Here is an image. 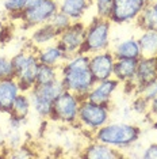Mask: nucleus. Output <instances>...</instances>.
<instances>
[{
  "label": "nucleus",
  "mask_w": 157,
  "mask_h": 159,
  "mask_svg": "<svg viewBox=\"0 0 157 159\" xmlns=\"http://www.w3.org/2000/svg\"><path fill=\"white\" fill-rule=\"evenodd\" d=\"M60 80L65 90L85 99L96 83L90 70V55L78 52L68 57L60 66Z\"/></svg>",
  "instance_id": "1"
},
{
  "label": "nucleus",
  "mask_w": 157,
  "mask_h": 159,
  "mask_svg": "<svg viewBox=\"0 0 157 159\" xmlns=\"http://www.w3.org/2000/svg\"><path fill=\"white\" fill-rule=\"evenodd\" d=\"M142 129L135 124L129 122H108L92 133L96 142L108 144L118 150H126L138 143Z\"/></svg>",
  "instance_id": "2"
},
{
  "label": "nucleus",
  "mask_w": 157,
  "mask_h": 159,
  "mask_svg": "<svg viewBox=\"0 0 157 159\" xmlns=\"http://www.w3.org/2000/svg\"><path fill=\"white\" fill-rule=\"evenodd\" d=\"M37 48L31 46L30 50H22L11 59L14 67V78L19 83L23 93H28L35 86L39 70V61L37 57Z\"/></svg>",
  "instance_id": "3"
},
{
  "label": "nucleus",
  "mask_w": 157,
  "mask_h": 159,
  "mask_svg": "<svg viewBox=\"0 0 157 159\" xmlns=\"http://www.w3.org/2000/svg\"><path fill=\"white\" fill-rule=\"evenodd\" d=\"M111 20L104 18L95 16L85 26V38L81 52L92 55V53L103 52L110 48V35H111Z\"/></svg>",
  "instance_id": "4"
},
{
  "label": "nucleus",
  "mask_w": 157,
  "mask_h": 159,
  "mask_svg": "<svg viewBox=\"0 0 157 159\" xmlns=\"http://www.w3.org/2000/svg\"><path fill=\"white\" fill-rule=\"evenodd\" d=\"M64 90L65 89H64L60 79L50 83V84H44V86L35 84L28 91V95H30L31 99V106H33L34 111L41 118H50L53 102Z\"/></svg>",
  "instance_id": "5"
},
{
  "label": "nucleus",
  "mask_w": 157,
  "mask_h": 159,
  "mask_svg": "<svg viewBox=\"0 0 157 159\" xmlns=\"http://www.w3.org/2000/svg\"><path fill=\"white\" fill-rule=\"evenodd\" d=\"M81 101L83 99L76 94L64 90L53 102L50 120L62 122L66 125L77 124L78 107H80Z\"/></svg>",
  "instance_id": "6"
},
{
  "label": "nucleus",
  "mask_w": 157,
  "mask_h": 159,
  "mask_svg": "<svg viewBox=\"0 0 157 159\" xmlns=\"http://www.w3.org/2000/svg\"><path fill=\"white\" fill-rule=\"evenodd\" d=\"M77 122L83 128L94 133L96 129L110 122V107L83 99L78 107Z\"/></svg>",
  "instance_id": "7"
},
{
  "label": "nucleus",
  "mask_w": 157,
  "mask_h": 159,
  "mask_svg": "<svg viewBox=\"0 0 157 159\" xmlns=\"http://www.w3.org/2000/svg\"><path fill=\"white\" fill-rule=\"evenodd\" d=\"M58 2L57 0H45V2L39 3L38 6H34L31 8H26L22 14H19L20 19L23 25L27 29H34L41 25H45L50 22L56 12H58Z\"/></svg>",
  "instance_id": "8"
},
{
  "label": "nucleus",
  "mask_w": 157,
  "mask_h": 159,
  "mask_svg": "<svg viewBox=\"0 0 157 159\" xmlns=\"http://www.w3.org/2000/svg\"><path fill=\"white\" fill-rule=\"evenodd\" d=\"M152 3V0H114L112 12L110 16L111 23L135 22L140 14Z\"/></svg>",
  "instance_id": "9"
},
{
  "label": "nucleus",
  "mask_w": 157,
  "mask_h": 159,
  "mask_svg": "<svg viewBox=\"0 0 157 159\" xmlns=\"http://www.w3.org/2000/svg\"><path fill=\"white\" fill-rule=\"evenodd\" d=\"M84 38H85V25L81 20H77V22H72L69 27L65 29L62 33H60L56 42L65 52V55L69 57L81 52L84 45Z\"/></svg>",
  "instance_id": "10"
},
{
  "label": "nucleus",
  "mask_w": 157,
  "mask_h": 159,
  "mask_svg": "<svg viewBox=\"0 0 157 159\" xmlns=\"http://www.w3.org/2000/svg\"><path fill=\"white\" fill-rule=\"evenodd\" d=\"M115 60L117 59L114 53L110 52L108 49L90 55V70L96 82L112 78Z\"/></svg>",
  "instance_id": "11"
},
{
  "label": "nucleus",
  "mask_w": 157,
  "mask_h": 159,
  "mask_svg": "<svg viewBox=\"0 0 157 159\" xmlns=\"http://www.w3.org/2000/svg\"><path fill=\"white\" fill-rule=\"evenodd\" d=\"M121 83L117 80L115 78H110L106 80L96 82L94 87L90 90L87 94L85 99L90 102L98 103V105H104V106H110V102L112 99V95L115 94Z\"/></svg>",
  "instance_id": "12"
},
{
  "label": "nucleus",
  "mask_w": 157,
  "mask_h": 159,
  "mask_svg": "<svg viewBox=\"0 0 157 159\" xmlns=\"http://www.w3.org/2000/svg\"><path fill=\"white\" fill-rule=\"evenodd\" d=\"M22 93L15 78L0 79V113L10 114L15 98Z\"/></svg>",
  "instance_id": "13"
},
{
  "label": "nucleus",
  "mask_w": 157,
  "mask_h": 159,
  "mask_svg": "<svg viewBox=\"0 0 157 159\" xmlns=\"http://www.w3.org/2000/svg\"><path fill=\"white\" fill-rule=\"evenodd\" d=\"M157 79V56L145 57L141 56L137 63V71H135L134 86L135 89L145 83Z\"/></svg>",
  "instance_id": "14"
},
{
  "label": "nucleus",
  "mask_w": 157,
  "mask_h": 159,
  "mask_svg": "<svg viewBox=\"0 0 157 159\" xmlns=\"http://www.w3.org/2000/svg\"><path fill=\"white\" fill-rule=\"evenodd\" d=\"M80 157L87 159H118V158H123L125 155L118 148H114L108 146V144L94 140V142H91L90 144L85 146L83 154Z\"/></svg>",
  "instance_id": "15"
},
{
  "label": "nucleus",
  "mask_w": 157,
  "mask_h": 159,
  "mask_svg": "<svg viewBox=\"0 0 157 159\" xmlns=\"http://www.w3.org/2000/svg\"><path fill=\"white\" fill-rule=\"evenodd\" d=\"M37 57L39 64H45V66H53V67H60L61 64L68 59L65 52L60 48V45L57 42L53 44L41 46L37 48Z\"/></svg>",
  "instance_id": "16"
},
{
  "label": "nucleus",
  "mask_w": 157,
  "mask_h": 159,
  "mask_svg": "<svg viewBox=\"0 0 157 159\" xmlns=\"http://www.w3.org/2000/svg\"><path fill=\"white\" fill-rule=\"evenodd\" d=\"M137 63V59H117L114 64L112 78L123 84H134Z\"/></svg>",
  "instance_id": "17"
},
{
  "label": "nucleus",
  "mask_w": 157,
  "mask_h": 159,
  "mask_svg": "<svg viewBox=\"0 0 157 159\" xmlns=\"http://www.w3.org/2000/svg\"><path fill=\"white\" fill-rule=\"evenodd\" d=\"M60 35V31L56 30L50 23H45L41 26L34 27V30L31 31L30 35V45L34 48H41V46L53 44L57 41Z\"/></svg>",
  "instance_id": "18"
},
{
  "label": "nucleus",
  "mask_w": 157,
  "mask_h": 159,
  "mask_svg": "<svg viewBox=\"0 0 157 159\" xmlns=\"http://www.w3.org/2000/svg\"><path fill=\"white\" fill-rule=\"evenodd\" d=\"M92 6V0H58V8L66 16L72 19V22L81 20L84 14Z\"/></svg>",
  "instance_id": "19"
},
{
  "label": "nucleus",
  "mask_w": 157,
  "mask_h": 159,
  "mask_svg": "<svg viewBox=\"0 0 157 159\" xmlns=\"http://www.w3.org/2000/svg\"><path fill=\"white\" fill-rule=\"evenodd\" d=\"M115 59H140L142 56L137 38H126L119 41L112 50Z\"/></svg>",
  "instance_id": "20"
},
{
  "label": "nucleus",
  "mask_w": 157,
  "mask_h": 159,
  "mask_svg": "<svg viewBox=\"0 0 157 159\" xmlns=\"http://www.w3.org/2000/svg\"><path fill=\"white\" fill-rule=\"evenodd\" d=\"M31 99H30V95L28 93H20L19 95L15 98L12 103V107H11V111H10V117L12 118H16V120H20V121H24L26 117L28 116L31 110Z\"/></svg>",
  "instance_id": "21"
},
{
  "label": "nucleus",
  "mask_w": 157,
  "mask_h": 159,
  "mask_svg": "<svg viewBox=\"0 0 157 159\" xmlns=\"http://www.w3.org/2000/svg\"><path fill=\"white\" fill-rule=\"evenodd\" d=\"M141 48V53L145 57L157 56V29L144 30L137 38Z\"/></svg>",
  "instance_id": "22"
},
{
  "label": "nucleus",
  "mask_w": 157,
  "mask_h": 159,
  "mask_svg": "<svg viewBox=\"0 0 157 159\" xmlns=\"http://www.w3.org/2000/svg\"><path fill=\"white\" fill-rule=\"evenodd\" d=\"M60 79V67H53V66H45V64H39V70L37 75V86H44V84H50Z\"/></svg>",
  "instance_id": "23"
},
{
  "label": "nucleus",
  "mask_w": 157,
  "mask_h": 159,
  "mask_svg": "<svg viewBox=\"0 0 157 159\" xmlns=\"http://www.w3.org/2000/svg\"><path fill=\"white\" fill-rule=\"evenodd\" d=\"M135 25L140 27L142 31L144 30H153L157 29V14L152 4H149L146 8L140 14V16L135 19Z\"/></svg>",
  "instance_id": "24"
},
{
  "label": "nucleus",
  "mask_w": 157,
  "mask_h": 159,
  "mask_svg": "<svg viewBox=\"0 0 157 159\" xmlns=\"http://www.w3.org/2000/svg\"><path fill=\"white\" fill-rule=\"evenodd\" d=\"M135 94L142 97V98L146 99L149 103H151V101H153L157 97V79L145 83V84L140 86V87H137L135 89Z\"/></svg>",
  "instance_id": "25"
},
{
  "label": "nucleus",
  "mask_w": 157,
  "mask_h": 159,
  "mask_svg": "<svg viewBox=\"0 0 157 159\" xmlns=\"http://www.w3.org/2000/svg\"><path fill=\"white\" fill-rule=\"evenodd\" d=\"M95 10H96V16L110 19L114 7V0H94Z\"/></svg>",
  "instance_id": "26"
},
{
  "label": "nucleus",
  "mask_w": 157,
  "mask_h": 159,
  "mask_svg": "<svg viewBox=\"0 0 157 159\" xmlns=\"http://www.w3.org/2000/svg\"><path fill=\"white\" fill-rule=\"evenodd\" d=\"M49 23H50L56 30H58L60 33H62L65 29H68L70 25H72V19H70L69 16H66L64 12L58 11V12H56L54 15H53V18L50 19V22Z\"/></svg>",
  "instance_id": "27"
},
{
  "label": "nucleus",
  "mask_w": 157,
  "mask_h": 159,
  "mask_svg": "<svg viewBox=\"0 0 157 159\" xmlns=\"http://www.w3.org/2000/svg\"><path fill=\"white\" fill-rule=\"evenodd\" d=\"M4 10L11 16H18L26 10V0H4Z\"/></svg>",
  "instance_id": "28"
},
{
  "label": "nucleus",
  "mask_w": 157,
  "mask_h": 159,
  "mask_svg": "<svg viewBox=\"0 0 157 159\" xmlns=\"http://www.w3.org/2000/svg\"><path fill=\"white\" fill-rule=\"evenodd\" d=\"M4 78H14V67L11 59L0 56V79Z\"/></svg>",
  "instance_id": "29"
},
{
  "label": "nucleus",
  "mask_w": 157,
  "mask_h": 159,
  "mask_svg": "<svg viewBox=\"0 0 157 159\" xmlns=\"http://www.w3.org/2000/svg\"><path fill=\"white\" fill-rule=\"evenodd\" d=\"M133 110L135 113H140V114H148L149 111V102L146 99H144L142 97L137 95L133 102Z\"/></svg>",
  "instance_id": "30"
},
{
  "label": "nucleus",
  "mask_w": 157,
  "mask_h": 159,
  "mask_svg": "<svg viewBox=\"0 0 157 159\" xmlns=\"http://www.w3.org/2000/svg\"><path fill=\"white\" fill-rule=\"evenodd\" d=\"M10 158H34L35 154L31 152V150L28 147H14L12 148V152L8 155Z\"/></svg>",
  "instance_id": "31"
},
{
  "label": "nucleus",
  "mask_w": 157,
  "mask_h": 159,
  "mask_svg": "<svg viewBox=\"0 0 157 159\" xmlns=\"http://www.w3.org/2000/svg\"><path fill=\"white\" fill-rule=\"evenodd\" d=\"M141 157L144 159H157V143H151L146 146Z\"/></svg>",
  "instance_id": "32"
},
{
  "label": "nucleus",
  "mask_w": 157,
  "mask_h": 159,
  "mask_svg": "<svg viewBox=\"0 0 157 159\" xmlns=\"http://www.w3.org/2000/svg\"><path fill=\"white\" fill-rule=\"evenodd\" d=\"M149 116H152L153 118H157V97L153 101H151V103H149V111H148Z\"/></svg>",
  "instance_id": "33"
},
{
  "label": "nucleus",
  "mask_w": 157,
  "mask_h": 159,
  "mask_svg": "<svg viewBox=\"0 0 157 159\" xmlns=\"http://www.w3.org/2000/svg\"><path fill=\"white\" fill-rule=\"evenodd\" d=\"M151 4H152V7L155 8V11H156V14H157V0H152Z\"/></svg>",
  "instance_id": "34"
},
{
  "label": "nucleus",
  "mask_w": 157,
  "mask_h": 159,
  "mask_svg": "<svg viewBox=\"0 0 157 159\" xmlns=\"http://www.w3.org/2000/svg\"><path fill=\"white\" fill-rule=\"evenodd\" d=\"M2 35H3V27L0 26V39H2Z\"/></svg>",
  "instance_id": "35"
},
{
  "label": "nucleus",
  "mask_w": 157,
  "mask_h": 159,
  "mask_svg": "<svg viewBox=\"0 0 157 159\" xmlns=\"http://www.w3.org/2000/svg\"><path fill=\"white\" fill-rule=\"evenodd\" d=\"M57 2H58V0H57Z\"/></svg>",
  "instance_id": "36"
}]
</instances>
